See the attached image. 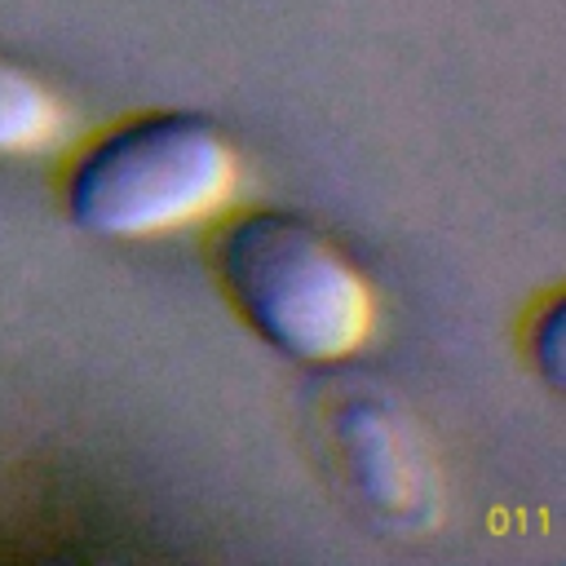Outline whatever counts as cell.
Returning a JSON list of instances; mask_svg holds the SVG:
<instances>
[{"instance_id": "1", "label": "cell", "mask_w": 566, "mask_h": 566, "mask_svg": "<svg viewBox=\"0 0 566 566\" xmlns=\"http://www.w3.org/2000/svg\"><path fill=\"white\" fill-rule=\"evenodd\" d=\"M212 256L226 296L270 349L301 363H340L371 336L367 279L296 212H239L221 226Z\"/></svg>"}, {"instance_id": "2", "label": "cell", "mask_w": 566, "mask_h": 566, "mask_svg": "<svg viewBox=\"0 0 566 566\" xmlns=\"http://www.w3.org/2000/svg\"><path fill=\"white\" fill-rule=\"evenodd\" d=\"M239 155L190 111H150L115 124L66 172V217L102 239H150L226 208Z\"/></svg>"}, {"instance_id": "3", "label": "cell", "mask_w": 566, "mask_h": 566, "mask_svg": "<svg viewBox=\"0 0 566 566\" xmlns=\"http://www.w3.org/2000/svg\"><path fill=\"white\" fill-rule=\"evenodd\" d=\"M327 447L367 513L385 526L420 531L438 513V473L416 424L394 398L354 389L327 407Z\"/></svg>"}, {"instance_id": "4", "label": "cell", "mask_w": 566, "mask_h": 566, "mask_svg": "<svg viewBox=\"0 0 566 566\" xmlns=\"http://www.w3.org/2000/svg\"><path fill=\"white\" fill-rule=\"evenodd\" d=\"M71 119L57 93L0 53V155H40L66 137Z\"/></svg>"}, {"instance_id": "5", "label": "cell", "mask_w": 566, "mask_h": 566, "mask_svg": "<svg viewBox=\"0 0 566 566\" xmlns=\"http://www.w3.org/2000/svg\"><path fill=\"white\" fill-rule=\"evenodd\" d=\"M557 327H562V305L553 301L544 314H539V332L531 336V345H535V363H539V371H544V380L548 385H562V354H557Z\"/></svg>"}]
</instances>
